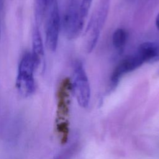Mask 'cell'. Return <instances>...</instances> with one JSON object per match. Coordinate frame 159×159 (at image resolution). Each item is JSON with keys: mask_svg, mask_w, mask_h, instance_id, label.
<instances>
[{"mask_svg": "<svg viewBox=\"0 0 159 159\" xmlns=\"http://www.w3.org/2000/svg\"><path fill=\"white\" fill-rule=\"evenodd\" d=\"M73 90V83L70 78H63L58 87L57 108L60 116H66L68 114L70 104V95Z\"/></svg>", "mask_w": 159, "mask_h": 159, "instance_id": "7", "label": "cell"}, {"mask_svg": "<svg viewBox=\"0 0 159 159\" xmlns=\"http://www.w3.org/2000/svg\"><path fill=\"white\" fill-rule=\"evenodd\" d=\"M137 52L141 55L145 63H154L159 61V43L145 42L141 43Z\"/></svg>", "mask_w": 159, "mask_h": 159, "instance_id": "8", "label": "cell"}, {"mask_svg": "<svg viewBox=\"0 0 159 159\" xmlns=\"http://www.w3.org/2000/svg\"><path fill=\"white\" fill-rule=\"evenodd\" d=\"M35 65L30 52H26L20 61L16 81V88L20 95L27 97L34 93L35 83L34 76Z\"/></svg>", "mask_w": 159, "mask_h": 159, "instance_id": "1", "label": "cell"}, {"mask_svg": "<svg viewBox=\"0 0 159 159\" xmlns=\"http://www.w3.org/2000/svg\"><path fill=\"white\" fill-rule=\"evenodd\" d=\"M61 23L67 39L72 40L80 35L84 24V19L80 14L78 1L70 0L68 2Z\"/></svg>", "mask_w": 159, "mask_h": 159, "instance_id": "2", "label": "cell"}, {"mask_svg": "<svg viewBox=\"0 0 159 159\" xmlns=\"http://www.w3.org/2000/svg\"><path fill=\"white\" fill-rule=\"evenodd\" d=\"M61 19L58 6L55 0L50 6V10L47 19L45 29V42L48 49L55 52L58 42Z\"/></svg>", "mask_w": 159, "mask_h": 159, "instance_id": "5", "label": "cell"}, {"mask_svg": "<svg viewBox=\"0 0 159 159\" xmlns=\"http://www.w3.org/2000/svg\"><path fill=\"white\" fill-rule=\"evenodd\" d=\"M76 147H71L68 148V150L63 152L61 155H60L57 159H70L74 153Z\"/></svg>", "mask_w": 159, "mask_h": 159, "instance_id": "11", "label": "cell"}, {"mask_svg": "<svg viewBox=\"0 0 159 159\" xmlns=\"http://www.w3.org/2000/svg\"><path fill=\"white\" fill-rule=\"evenodd\" d=\"M1 18H0V40H1Z\"/></svg>", "mask_w": 159, "mask_h": 159, "instance_id": "13", "label": "cell"}, {"mask_svg": "<svg viewBox=\"0 0 159 159\" xmlns=\"http://www.w3.org/2000/svg\"><path fill=\"white\" fill-rule=\"evenodd\" d=\"M155 24H156V27L157 29H158V30L159 31V14L157 15L156 19H155Z\"/></svg>", "mask_w": 159, "mask_h": 159, "instance_id": "12", "label": "cell"}, {"mask_svg": "<svg viewBox=\"0 0 159 159\" xmlns=\"http://www.w3.org/2000/svg\"><path fill=\"white\" fill-rule=\"evenodd\" d=\"M73 89L79 104L81 107H86L90 101V85L83 63L79 60L75 62L74 66Z\"/></svg>", "mask_w": 159, "mask_h": 159, "instance_id": "4", "label": "cell"}, {"mask_svg": "<svg viewBox=\"0 0 159 159\" xmlns=\"http://www.w3.org/2000/svg\"><path fill=\"white\" fill-rule=\"evenodd\" d=\"M143 63L145 62L142 57L137 51L135 53L122 59L111 73L110 77L111 88H116L124 75L139 68Z\"/></svg>", "mask_w": 159, "mask_h": 159, "instance_id": "6", "label": "cell"}, {"mask_svg": "<svg viewBox=\"0 0 159 159\" xmlns=\"http://www.w3.org/2000/svg\"><path fill=\"white\" fill-rule=\"evenodd\" d=\"M109 0H100L98 8L89 22L86 34L88 33L86 41V51L91 52L96 47L101 30L107 19Z\"/></svg>", "mask_w": 159, "mask_h": 159, "instance_id": "3", "label": "cell"}, {"mask_svg": "<svg viewBox=\"0 0 159 159\" xmlns=\"http://www.w3.org/2000/svg\"><path fill=\"white\" fill-rule=\"evenodd\" d=\"M128 39V32L126 30L119 28L116 29L112 35V43L113 47L119 52L124 48Z\"/></svg>", "mask_w": 159, "mask_h": 159, "instance_id": "10", "label": "cell"}, {"mask_svg": "<svg viewBox=\"0 0 159 159\" xmlns=\"http://www.w3.org/2000/svg\"><path fill=\"white\" fill-rule=\"evenodd\" d=\"M35 68L39 67L44 58V48L40 32L35 27L32 34V50L30 53Z\"/></svg>", "mask_w": 159, "mask_h": 159, "instance_id": "9", "label": "cell"}]
</instances>
